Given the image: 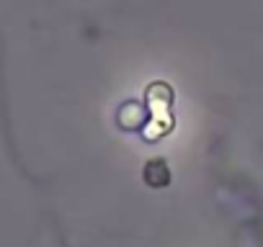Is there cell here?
<instances>
[{
  "label": "cell",
  "instance_id": "6da1fadb",
  "mask_svg": "<svg viewBox=\"0 0 263 247\" xmlns=\"http://www.w3.org/2000/svg\"><path fill=\"white\" fill-rule=\"evenodd\" d=\"M168 168H165V162H160V160H153L150 165H147V170H145V180L153 186V188H160V186H165L168 183Z\"/></svg>",
  "mask_w": 263,
  "mask_h": 247
},
{
  "label": "cell",
  "instance_id": "7a4b0ae2",
  "mask_svg": "<svg viewBox=\"0 0 263 247\" xmlns=\"http://www.w3.org/2000/svg\"><path fill=\"white\" fill-rule=\"evenodd\" d=\"M119 121L124 123V127H137V123H142V108L140 106H126V108H121V113H119Z\"/></svg>",
  "mask_w": 263,
  "mask_h": 247
}]
</instances>
